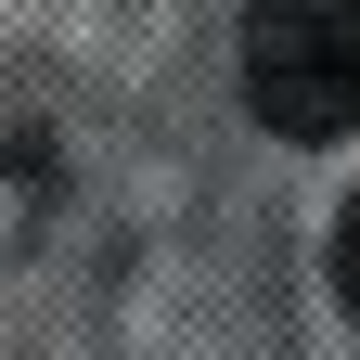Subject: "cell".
<instances>
[{
	"instance_id": "2",
	"label": "cell",
	"mask_w": 360,
	"mask_h": 360,
	"mask_svg": "<svg viewBox=\"0 0 360 360\" xmlns=\"http://www.w3.org/2000/svg\"><path fill=\"white\" fill-rule=\"evenodd\" d=\"M335 309H347V322H360V193L335 206Z\"/></svg>"
},
{
	"instance_id": "1",
	"label": "cell",
	"mask_w": 360,
	"mask_h": 360,
	"mask_svg": "<svg viewBox=\"0 0 360 360\" xmlns=\"http://www.w3.org/2000/svg\"><path fill=\"white\" fill-rule=\"evenodd\" d=\"M245 103L283 142L360 129V0H257L245 13Z\"/></svg>"
}]
</instances>
